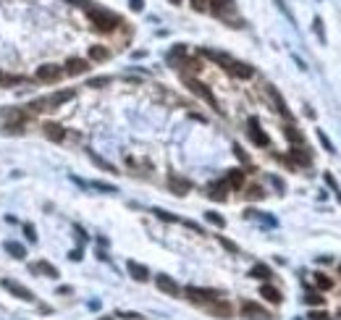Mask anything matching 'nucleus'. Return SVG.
<instances>
[{"label": "nucleus", "mask_w": 341, "mask_h": 320, "mask_svg": "<svg viewBox=\"0 0 341 320\" xmlns=\"http://www.w3.org/2000/svg\"><path fill=\"white\" fill-rule=\"evenodd\" d=\"M87 19L92 21V26H95L97 32H103V34L116 32L118 26L124 24V19H121L118 13L108 11V8H100V5H89V8H87Z\"/></svg>", "instance_id": "1"}, {"label": "nucleus", "mask_w": 341, "mask_h": 320, "mask_svg": "<svg viewBox=\"0 0 341 320\" xmlns=\"http://www.w3.org/2000/svg\"><path fill=\"white\" fill-rule=\"evenodd\" d=\"M76 97V92L73 89H61V92H53L48 97H40L34 100V103H29V113H40V111H55V108L66 105L68 100Z\"/></svg>", "instance_id": "2"}, {"label": "nucleus", "mask_w": 341, "mask_h": 320, "mask_svg": "<svg viewBox=\"0 0 341 320\" xmlns=\"http://www.w3.org/2000/svg\"><path fill=\"white\" fill-rule=\"evenodd\" d=\"M184 84L189 87V92H195L197 97L205 100V103H207L210 108H213L215 113H223V108H220V103L215 100V95L210 92V87H207V84H202V81H200V79H195V76H184Z\"/></svg>", "instance_id": "3"}, {"label": "nucleus", "mask_w": 341, "mask_h": 320, "mask_svg": "<svg viewBox=\"0 0 341 320\" xmlns=\"http://www.w3.org/2000/svg\"><path fill=\"white\" fill-rule=\"evenodd\" d=\"M63 76H66V71L61 66H55V63H42V66H37V71H34V79L42 81V84H58Z\"/></svg>", "instance_id": "4"}, {"label": "nucleus", "mask_w": 341, "mask_h": 320, "mask_svg": "<svg viewBox=\"0 0 341 320\" xmlns=\"http://www.w3.org/2000/svg\"><path fill=\"white\" fill-rule=\"evenodd\" d=\"M184 294H187L189 302H195V305H207V302H213V299L220 297L218 291H213V289H200V286H187V289H184Z\"/></svg>", "instance_id": "5"}, {"label": "nucleus", "mask_w": 341, "mask_h": 320, "mask_svg": "<svg viewBox=\"0 0 341 320\" xmlns=\"http://www.w3.org/2000/svg\"><path fill=\"white\" fill-rule=\"evenodd\" d=\"M247 134H250L252 144H257V147H268V144H271L268 134H265V131L260 129V121H257L255 116L250 118V121H247Z\"/></svg>", "instance_id": "6"}, {"label": "nucleus", "mask_w": 341, "mask_h": 320, "mask_svg": "<svg viewBox=\"0 0 341 320\" xmlns=\"http://www.w3.org/2000/svg\"><path fill=\"white\" fill-rule=\"evenodd\" d=\"M205 310H207V313L210 315H215V318H220V320H228V318H231L234 315V310H231V305H228V302L226 299H213V302H207V305H205Z\"/></svg>", "instance_id": "7"}, {"label": "nucleus", "mask_w": 341, "mask_h": 320, "mask_svg": "<svg viewBox=\"0 0 341 320\" xmlns=\"http://www.w3.org/2000/svg\"><path fill=\"white\" fill-rule=\"evenodd\" d=\"M0 283H3V289H5V291H11V294H13V297H18L21 302H34V294H32V291L26 289V286H21V283H18V281L3 278Z\"/></svg>", "instance_id": "8"}, {"label": "nucleus", "mask_w": 341, "mask_h": 320, "mask_svg": "<svg viewBox=\"0 0 341 320\" xmlns=\"http://www.w3.org/2000/svg\"><path fill=\"white\" fill-rule=\"evenodd\" d=\"M265 95H268V100L275 105V111H278L283 118H291V113H289V108H286V100L281 97V92L275 89L273 84H265Z\"/></svg>", "instance_id": "9"}, {"label": "nucleus", "mask_w": 341, "mask_h": 320, "mask_svg": "<svg viewBox=\"0 0 341 320\" xmlns=\"http://www.w3.org/2000/svg\"><path fill=\"white\" fill-rule=\"evenodd\" d=\"M289 158H291V166L297 163V166L302 168H310L312 166V155L302 147V144H291V150H289Z\"/></svg>", "instance_id": "10"}, {"label": "nucleus", "mask_w": 341, "mask_h": 320, "mask_svg": "<svg viewBox=\"0 0 341 320\" xmlns=\"http://www.w3.org/2000/svg\"><path fill=\"white\" fill-rule=\"evenodd\" d=\"M155 283H158V289L163 291V294H168V297H179V294H181L179 283L173 281L171 276H165V273H160V276H155Z\"/></svg>", "instance_id": "11"}, {"label": "nucleus", "mask_w": 341, "mask_h": 320, "mask_svg": "<svg viewBox=\"0 0 341 320\" xmlns=\"http://www.w3.org/2000/svg\"><path fill=\"white\" fill-rule=\"evenodd\" d=\"M226 71L231 76H236V79H252L255 76V68L252 66H247V63H239V61H231L226 66Z\"/></svg>", "instance_id": "12"}, {"label": "nucleus", "mask_w": 341, "mask_h": 320, "mask_svg": "<svg viewBox=\"0 0 341 320\" xmlns=\"http://www.w3.org/2000/svg\"><path fill=\"white\" fill-rule=\"evenodd\" d=\"M63 71H66L68 76H81V74H87V71H89V61H84V58H68Z\"/></svg>", "instance_id": "13"}, {"label": "nucleus", "mask_w": 341, "mask_h": 320, "mask_svg": "<svg viewBox=\"0 0 341 320\" xmlns=\"http://www.w3.org/2000/svg\"><path fill=\"white\" fill-rule=\"evenodd\" d=\"M42 131H45V136H48V139H53V142H63V139H66V129H63L61 124L45 121V124H42Z\"/></svg>", "instance_id": "14"}, {"label": "nucleus", "mask_w": 341, "mask_h": 320, "mask_svg": "<svg viewBox=\"0 0 341 320\" xmlns=\"http://www.w3.org/2000/svg\"><path fill=\"white\" fill-rule=\"evenodd\" d=\"M200 56H202V58H207V61H215V63H220L223 68H226L228 63L234 61L231 56H226V53H220V50H213V48H202V50H200Z\"/></svg>", "instance_id": "15"}, {"label": "nucleus", "mask_w": 341, "mask_h": 320, "mask_svg": "<svg viewBox=\"0 0 341 320\" xmlns=\"http://www.w3.org/2000/svg\"><path fill=\"white\" fill-rule=\"evenodd\" d=\"M226 192H228V184H226V181H215V184L207 187V197L215 199V202H223V199H228Z\"/></svg>", "instance_id": "16"}, {"label": "nucleus", "mask_w": 341, "mask_h": 320, "mask_svg": "<svg viewBox=\"0 0 341 320\" xmlns=\"http://www.w3.org/2000/svg\"><path fill=\"white\" fill-rule=\"evenodd\" d=\"M126 268H129V276H132L134 281H147L150 278V270H147L142 262H136V260H129Z\"/></svg>", "instance_id": "17"}, {"label": "nucleus", "mask_w": 341, "mask_h": 320, "mask_svg": "<svg viewBox=\"0 0 341 320\" xmlns=\"http://www.w3.org/2000/svg\"><path fill=\"white\" fill-rule=\"evenodd\" d=\"M168 187H171L173 194H187V192L192 189L189 181H187V179H181V176H176V173H171V176H168Z\"/></svg>", "instance_id": "18"}, {"label": "nucleus", "mask_w": 341, "mask_h": 320, "mask_svg": "<svg viewBox=\"0 0 341 320\" xmlns=\"http://www.w3.org/2000/svg\"><path fill=\"white\" fill-rule=\"evenodd\" d=\"M223 181L228 184V189H236V192H239V189L244 187V171H242V168H231V171L226 173Z\"/></svg>", "instance_id": "19"}, {"label": "nucleus", "mask_w": 341, "mask_h": 320, "mask_svg": "<svg viewBox=\"0 0 341 320\" xmlns=\"http://www.w3.org/2000/svg\"><path fill=\"white\" fill-rule=\"evenodd\" d=\"M260 297L265 302H271V305H281V302H283L281 291L275 289V286H271V283H263V286H260Z\"/></svg>", "instance_id": "20"}, {"label": "nucleus", "mask_w": 341, "mask_h": 320, "mask_svg": "<svg viewBox=\"0 0 341 320\" xmlns=\"http://www.w3.org/2000/svg\"><path fill=\"white\" fill-rule=\"evenodd\" d=\"M29 270H32V273H42V276H48V278H58V268L50 265V262H45V260L29 265Z\"/></svg>", "instance_id": "21"}, {"label": "nucleus", "mask_w": 341, "mask_h": 320, "mask_svg": "<svg viewBox=\"0 0 341 320\" xmlns=\"http://www.w3.org/2000/svg\"><path fill=\"white\" fill-rule=\"evenodd\" d=\"M242 315H247V318H271L268 310H263L260 305H255V302H242Z\"/></svg>", "instance_id": "22"}, {"label": "nucleus", "mask_w": 341, "mask_h": 320, "mask_svg": "<svg viewBox=\"0 0 341 320\" xmlns=\"http://www.w3.org/2000/svg\"><path fill=\"white\" fill-rule=\"evenodd\" d=\"M207 3L215 16H226L228 11H234V0H207Z\"/></svg>", "instance_id": "23"}, {"label": "nucleus", "mask_w": 341, "mask_h": 320, "mask_svg": "<svg viewBox=\"0 0 341 320\" xmlns=\"http://www.w3.org/2000/svg\"><path fill=\"white\" fill-rule=\"evenodd\" d=\"M250 278H257V281H271L273 278V270L268 268V265H263V262H257L250 268Z\"/></svg>", "instance_id": "24"}, {"label": "nucleus", "mask_w": 341, "mask_h": 320, "mask_svg": "<svg viewBox=\"0 0 341 320\" xmlns=\"http://www.w3.org/2000/svg\"><path fill=\"white\" fill-rule=\"evenodd\" d=\"M283 134H286V139H289L291 144H305V136H302V131H299L294 124H286V126H283Z\"/></svg>", "instance_id": "25"}, {"label": "nucleus", "mask_w": 341, "mask_h": 320, "mask_svg": "<svg viewBox=\"0 0 341 320\" xmlns=\"http://www.w3.org/2000/svg\"><path fill=\"white\" fill-rule=\"evenodd\" d=\"M26 131V121H5L3 124V134H24Z\"/></svg>", "instance_id": "26"}, {"label": "nucleus", "mask_w": 341, "mask_h": 320, "mask_svg": "<svg viewBox=\"0 0 341 320\" xmlns=\"http://www.w3.org/2000/svg\"><path fill=\"white\" fill-rule=\"evenodd\" d=\"M179 68L189 71V74H184V76H192V74H197V71H202V61H195V58H184Z\"/></svg>", "instance_id": "27"}, {"label": "nucleus", "mask_w": 341, "mask_h": 320, "mask_svg": "<svg viewBox=\"0 0 341 320\" xmlns=\"http://www.w3.org/2000/svg\"><path fill=\"white\" fill-rule=\"evenodd\" d=\"M89 58L92 61H108L110 58V50L103 48V45H92V48H89Z\"/></svg>", "instance_id": "28"}, {"label": "nucleus", "mask_w": 341, "mask_h": 320, "mask_svg": "<svg viewBox=\"0 0 341 320\" xmlns=\"http://www.w3.org/2000/svg\"><path fill=\"white\" fill-rule=\"evenodd\" d=\"M89 158H92V163H95L97 168H103L105 173H118V171H116V166H113V163H108L105 158H100V155H95V152H89Z\"/></svg>", "instance_id": "29"}, {"label": "nucleus", "mask_w": 341, "mask_h": 320, "mask_svg": "<svg viewBox=\"0 0 341 320\" xmlns=\"http://www.w3.org/2000/svg\"><path fill=\"white\" fill-rule=\"evenodd\" d=\"M24 76H16V74H3L0 71V87H16V84H21Z\"/></svg>", "instance_id": "30"}, {"label": "nucleus", "mask_w": 341, "mask_h": 320, "mask_svg": "<svg viewBox=\"0 0 341 320\" xmlns=\"http://www.w3.org/2000/svg\"><path fill=\"white\" fill-rule=\"evenodd\" d=\"M5 250L11 252L16 260H24V257H26V250H24V247L18 244V242H5Z\"/></svg>", "instance_id": "31"}, {"label": "nucleus", "mask_w": 341, "mask_h": 320, "mask_svg": "<svg viewBox=\"0 0 341 320\" xmlns=\"http://www.w3.org/2000/svg\"><path fill=\"white\" fill-rule=\"evenodd\" d=\"M315 283H318V289H323V291L334 289V278H328L326 273H315Z\"/></svg>", "instance_id": "32"}, {"label": "nucleus", "mask_w": 341, "mask_h": 320, "mask_svg": "<svg viewBox=\"0 0 341 320\" xmlns=\"http://www.w3.org/2000/svg\"><path fill=\"white\" fill-rule=\"evenodd\" d=\"M244 197H247V199H263V197H265V189L257 187V184H252V187H247Z\"/></svg>", "instance_id": "33"}, {"label": "nucleus", "mask_w": 341, "mask_h": 320, "mask_svg": "<svg viewBox=\"0 0 341 320\" xmlns=\"http://www.w3.org/2000/svg\"><path fill=\"white\" fill-rule=\"evenodd\" d=\"M205 218H207V221L213 223V226H218V228H223V226H226V221H223V215H218V213H213V210H207V213H205Z\"/></svg>", "instance_id": "34"}, {"label": "nucleus", "mask_w": 341, "mask_h": 320, "mask_svg": "<svg viewBox=\"0 0 341 320\" xmlns=\"http://www.w3.org/2000/svg\"><path fill=\"white\" fill-rule=\"evenodd\" d=\"M110 81H113L110 76H95V79H89V81H87V87L95 89V87H105V84H110Z\"/></svg>", "instance_id": "35"}, {"label": "nucleus", "mask_w": 341, "mask_h": 320, "mask_svg": "<svg viewBox=\"0 0 341 320\" xmlns=\"http://www.w3.org/2000/svg\"><path fill=\"white\" fill-rule=\"evenodd\" d=\"M305 302H307V305H315V307H318V305H323V302H326V299H323V297H320V294H318V291H310V294L305 297Z\"/></svg>", "instance_id": "36"}, {"label": "nucleus", "mask_w": 341, "mask_h": 320, "mask_svg": "<svg viewBox=\"0 0 341 320\" xmlns=\"http://www.w3.org/2000/svg\"><path fill=\"white\" fill-rule=\"evenodd\" d=\"M312 29H315V34H318V40H320V42H326V32H323V21H320V19H315V21H312Z\"/></svg>", "instance_id": "37"}, {"label": "nucleus", "mask_w": 341, "mask_h": 320, "mask_svg": "<svg viewBox=\"0 0 341 320\" xmlns=\"http://www.w3.org/2000/svg\"><path fill=\"white\" fill-rule=\"evenodd\" d=\"M95 189H100V192H105V194H113V192H118L116 187H110V184H103V181H95V184H92Z\"/></svg>", "instance_id": "38"}, {"label": "nucleus", "mask_w": 341, "mask_h": 320, "mask_svg": "<svg viewBox=\"0 0 341 320\" xmlns=\"http://www.w3.org/2000/svg\"><path fill=\"white\" fill-rule=\"evenodd\" d=\"M318 139H320V144H323V150H328V152H334V144H331V139L323 134V131H318Z\"/></svg>", "instance_id": "39"}, {"label": "nucleus", "mask_w": 341, "mask_h": 320, "mask_svg": "<svg viewBox=\"0 0 341 320\" xmlns=\"http://www.w3.org/2000/svg\"><path fill=\"white\" fill-rule=\"evenodd\" d=\"M152 213H155V215H158V218H163V221H171V223H173V221H179V218H176V215H171V213H165V210H158V207H155V210H152Z\"/></svg>", "instance_id": "40"}, {"label": "nucleus", "mask_w": 341, "mask_h": 320, "mask_svg": "<svg viewBox=\"0 0 341 320\" xmlns=\"http://www.w3.org/2000/svg\"><path fill=\"white\" fill-rule=\"evenodd\" d=\"M218 242H220V244H223V247H226V250H228V252H239V247H236L234 242H228V239H226V236H218Z\"/></svg>", "instance_id": "41"}, {"label": "nucleus", "mask_w": 341, "mask_h": 320, "mask_svg": "<svg viewBox=\"0 0 341 320\" xmlns=\"http://www.w3.org/2000/svg\"><path fill=\"white\" fill-rule=\"evenodd\" d=\"M271 184H273L275 189H278V192H286V184H283V181H281L278 176H271Z\"/></svg>", "instance_id": "42"}, {"label": "nucleus", "mask_w": 341, "mask_h": 320, "mask_svg": "<svg viewBox=\"0 0 341 320\" xmlns=\"http://www.w3.org/2000/svg\"><path fill=\"white\" fill-rule=\"evenodd\" d=\"M310 320H331L328 313H320V310H315V313H310Z\"/></svg>", "instance_id": "43"}, {"label": "nucleus", "mask_w": 341, "mask_h": 320, "mask_svg": "<svg viewBox=\"0 0 341 320\" xmlns=\"http://www.w3.org/2000/svg\"><path fill=\"white\" fill-rule=\"evenodd\" d=\"M66 3H71V5H79V8H84V11H87V8L92 5V0H66Z\"/></svg>", "instance_id": "44"}, {"label": "nucleus", "mask_w": 341, "mask_h": 320, "mask_svg": "<svg viewBox=\"0 0 341 320\" xmlns=\"http://www.w3.org/2000/svg\"><path fill=\"white\" fill-rule=\"evenodd\" d=\"M234 152H236V158H239V160H244V163H250V158H247V152H244L242 147H239V144H234Z\"/></svg>", "instance_id": "45"}, {"label": "nucleus", "mask_w": 341, "mask_h": 320, "mask_svg": "<svg viewBox=\"0 0 341 320\" xmlns=\"http://www.w3.org/2000/svg\"><path fill=\"white\" fill-rule=\"evenodd\" d=\"M118 318H124V320H142L139 313H118Z\"/></svg>", "instance_id": "46"}, {"label": "nucleus", "mask_w": 341, "mask_h": 320, "mask_svg": "<svg viewBox=\"0 0 341 320\" xmlns=\"http://www.w3.org/2000/svg\"><path fill=\"white\" fill-rule=\"evenodd\" d=\"M129 5H132V11H142V8H144V0H129Z\"/></svg>", "instance_id": "47"}, {"label": "nucleus", "mask_w": 341, "mask_h": 320, "mask_svg": "<svg viewBox=\"0 0 341 320\" xmlns=\"http://www.w3.org/2000/svg\"><path fill=\"white\" fill-rule=\"evenodd\" d=\"M24 234H26V239H32V242L37 239V236H34V228H32V226H24Z\"/></svg>", "instance_id": "48"}, {"label": "nucleus", "mask_w": 341, "mask_h": 320, "mask_svg": "<svg viewBox=\"0 0 341 320\" xmlns=\"http://www.w3.org/2000/svg\"><path fill=\"white\" fill-rule=\"evenodd\" d=\"M68 257H71V260H81V250H73V252L68 255Z\"/></svg>", "instance_id": "49"}, {"label": "nucleus", "mask_w": 341, "mask_h": 320, "mask_svg": "<svg viewBox=\"0 0 341 320\" xmlns=\"http://www.w3.org/2000/svg\"><path fill=\"white\" fill-rule=\"evenodd\" d=\"M168 3H173V5H179V3H184V0H168Z\"/></svg>", "instance_id": "50"}, {"label": "nucleus", "mask_w": 341, "mask_h": 320, "mask_svg": "<svg viewBox=\"0 0 341 320\" xmlns=\"http://www.w3.org/2000/svg\"><path fill=\"white\" fill-rule=\"evenodd\" d=\"M100 320H113V318H100Z\"/></svg>", "instance_id": "51"}, {"label": "nucleus", "mask_w": 341, "mask_h": 320, "mask_svg": "<svg viewBox=\"0 0 341 320\" xmlns=\"http://www.w3.org/2000/svg\"><path fill=\"white\" fill-rule=\"evenodd\" d=\"M339 276H341V265H339Z\"/></svg>", "instance_id": "52"}]
</instances>
